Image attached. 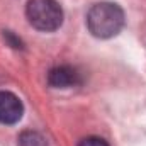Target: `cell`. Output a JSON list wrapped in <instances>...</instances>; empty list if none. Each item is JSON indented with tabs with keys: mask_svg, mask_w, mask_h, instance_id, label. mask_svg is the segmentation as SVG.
Segmentation results:
<instances>
[{
	"mask_svg": "<svg viewBox=\"0 0 146 146\" xmlns=\"http://www.w3.org/2000/svg\"><path fill=\"white\" fill-rule=\"evenodd\" d=\"M19 146H48L44 136L37 131H24L19 136Z\"/></svg>",
	"mask_w": 146,
	"mask_h": 146,
	"instance_id": "cell-5",
	"label": "cell"
},
{
	"mask_svg": "<svg viewBox=\"0 0 146 146\" xmlns=\"http://www.w3.org/2000/svg\"><path fill=\"white\" fill-rule=\"evenodd\" d=\"M48 83L53 88H70L80 83V73L68 65L54 66L48 73Z\"/></svg>",
	"mask_w": 146,
	"mask_h": 146,
	"instance_id": "cell-4",
	"label": "cell"
},
{
	"mask_svg": "<svg viewBox=\"0 0 146 146\" xmlns=\"http://www.w3.org/2000/svg\"><path fill=\"white\" fill-rule=\"evenodd\" d=\"M78 146H109L102 138H97V136H88V138H83Z\"/></svg>",
	"mask_w": 146,
	"mask_h": 146,
	"instance_id": "cell-7",
	"label": "cell"
},
{
	"mask_svg": "<svg viewBox=\"0 0 146 146\" xmlns=\"http://www.w3.org/2000/svg\"><path fill=\"white\" fill-rule=\"evenodd\" d=\"M3 37H5V41H7L12 48H15V49H22V48H24L22 41L15 36L14 33H10V31H3Z\"/></svg>",
	"mask_w": 146,
	"mask_h": 146,
	"instance_id": "cell-6",
	"label": "cell"
},
{
	"mask_svg": "<svg viewBox=\"0 0 146 146\" xmlns=\"http://www.w3.org/2000/svg\"><path fill=\"white\" fill-rule=\"evenodd\" d=\"M26 15L37 31H56L63 22V10L56 0H29L26 5Z\"/></svg>",
	"mask_w": 146,
	"mask_h": 146,
	"instance_id": "cell-2",
	"label": "cell"
},
{
	"mask_svg": "<svg viewBox=\"0 0 146 146\" xmlns=\"http://www.w3.org/2000/svg\"><path fill=\"white\" fill-rule=\"evenodd\" d=\"M87 26L95 37L109 39L121 33L124 26V12L112 2L95 3L87 14Z\"/></svg>",
	"mask_w": 146,
	"mask_h": 146,
	"instance_id": "cell-1",
	"label": "cell"
},
{
	"mask_svg": "<svg viewBox=\"0 0 146 146\" xmlns=\"http://www.w3.org/2000/svg\"><path fill=\"white\" fill-rule=\"evenodd\" d=\"M22 102L12 92H0V122L2 124H15L22 117Z\"/></svg>",
	"mask_w": 146,
	"mask_h": 146,
	"instance_id": "cell-3",
	"label": "cell"
}]
</instances>
